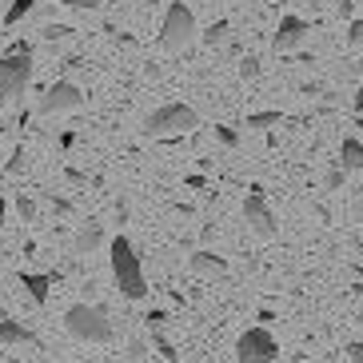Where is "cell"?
Here are the masks:
<instances>
[{"instance_id":"6da1fadb","label":"cell","mask_w":363,"mask_h":363,"mask_svg":"<svg viewBox=\"0 0 363 363\" xmlns=\"http://www.w3.org/2000/svg\"><path fill=\"white\" fill-rule=\"evenodd\" d=\"M108 252H112V279H116L120 296L124 299L148 296V279H144V267H140V256H136V247H132L128 235H116Z\"/></svg>"},{"instance_id":"7a4b0ae2","label":"cell","mask_w":363,"mask_h":363,"mask_svg":"<svg viewBox=\"0 0 363 363\" xmlns=\"http://www.w3.org/2000/svg\"><path fill=\"white\" fill-rule=\"evenodd\" d=\"M28 84H33V44L16 40L0 56V100H16Z\"/></svg>"},{"instance_id":"3957f363","label":"cell","mask_w":363,"mask_h":363,"mask_svg":"<svg viewBox=\"0 0 363 363\" xmlns=\"http://www.w3.org/2000/svg\"><path fill=\"white\" fill-rule=\"evenodd\" d=\"M65 328L80 343H108L112 340V320H108V311L100 303H72L65 311Z\"/></svg>"},{"instance_id":"277c9868","label":"cell","mask_w":363,"mask_h":363,"mask_svg":"<svg viewBox=\"0 0 363 363\" xmlns=\"http://www.w3.org/2000/svg\"><path fill=\"white\" fill-rule=\"evenodd\" d=\"M196 124H200L196 108H188V104H164V108H156V112L144 120V136H152V140L184 136V132H192Z\"/></svg>"},{"instance_id":"5b68a950","label":"cell","mask_w":363,"mask_h":363,"mask_svg":"<svg viewBox=\"0 0 363 363\" xmlns=\"http://www.w3.org/2000/svg\"><path fill=\"white\" fill-rule=\"evenodd\" d=\"M196 33H200V28H196L192 9H188L184 0H172L168 12H164V24H160V44L168 52H184V48L196 40Z\"/></svg>"},{"instance_id":"8992f818","label":"cell","mask_w":363,"mask_h":363,"mask_svg":"<svg viewBox=\"0 0 363 363\" xmlns=\"http://www.w3.org/2000/svg\"><path fill=\"white\" fill-rule=\"evenodd\" d=\"M235 359L240 363H276L279 359V343L276 335L259 323V328H247L240 340H235Z\"/></svg>"},{"instance_id":"52a82bcc","label":"cell","mask_w":363,"mask_h":363,"mask_svg":"<svg viewBox=\"0 0 363 363\" xmlns=\"http://www.w3.org/2000/svg\"><path fill=\"white\" fill-rule=\"evenodd\" d=\"M244 220H247V228H252L256 235H264V240H272V235L279 232V220H276V212H272V203H267V196H264L259 184L244 200Z\"/></svg>"},{"instance_id":"ba28073f","label":"cell","mask_w":363,"mask_h":363,"mask_svg":"<svg viewBox=\"0 0 363 363\" xmlns=\"http://www.w3.org/2000/svg\"><path fill=\"white\" fill-rule=\"evenodd\" d=\"M84 104V92L72 84V80H56L52 88H44V96H40V112L44 116H56V112H72V108Z\"/></svg>"},{"instance_id":"9c48e42d","label":"cell","mask_w":363,"mask_h":363,"mask_svg":"<svg viewBox=\"0 0 363 363\" xmlns=\"http://www.w3.org/2000/svg\"><path fill=\"white\" fill-rule=\"evenodd\" d=\"M308 33H311V24L303 21V16H279L272 48H276V52H291V48H299V44L308 40Z\"/></svg>"},{"instance_id":"30bf717a","label":"cell","mask_w":363,"mask_h":363,"mask_svg":"<svg viewBox=\"0 0 363 363\" xmlns=\"http://www.w3.org/2000/svg\"><path fill=\"white\" fill-rule=\"evenodd\" d=\"M0 343L12 347V343H21V347H40L33 328H24L21 320H12V315H0Z\"/></svg>"},{"instance_id":"8fae6325","label":"cell","mask_w":363,"mask_h":363,"mask_svg":"<svg viewBox=\"0 0 363 363\" xmlns=\"http://www.w3.org/2000/svg\"><path fill=\"white\" fill-rule=\"evenodd\" d=\"M188 264H192L196 276H208V279H224V276H228V259L216 256L212 247H200V252H196Z\"/></svg>"},{"instance_id":"7c38bea8","label":"cell","mask_w":363,"mask_h":363,"mask_svg":"<svg viewBox=\"0 0 363 363\" xmlns=\"http://www.w3.org/2000/svg\"><path fill=\"white\" fill-rule=\"evenodd\" d=\"M100 240H104V228H100L96 220H88V224L76 232V244H72L76 256H92V252L100 247Z\"/></svg>"},{"instance_id":"4fadbf2b","label":"cell","mask_w":363,"mask_h":363,"mask_svg":"<svg viewBox=\"0 0 363 363\" xmlns=\"http://www.w3.org/2000/svg\"><path fill=\"white\" fill-rule=\"evenodd\" d=\"M21 288L33 296V303H48V288H52V276H36V272H24L21 276Z\"/></svg>"},{"instance_id":"5bb4252c","label":"cell","mask_w":363,"mask_h":363,"mask_svg":"<svg viewBox=\"0 0 363 363\" xmlns=\"http://www.w3.org/2000/svg\"><path fill=\"white\" fill-rule=\"evenodd\" d=\"M340 164L347 172H363V140H355V136H347L340 144Z\"/></svg>"},{"instance_id":"9a60e30c","label":"cell","mask_w":363,"mask_h":363,"mask_svg":"<svg viewBox=\"0 0 363 363\" xmlns=\"http://www.w3.org/2000/svg\"><path fill=\"white\" fill-rule=\"evenodd\" d=\"M279 120H284V112H279V108H272V112H252V116H247V128H276Z\"/></svg>"},{"instance_id":"2e32d148","label":"cell","mask_w":363,"mask_h":363,"mask_svg":"<svg viewBox=\"0 0 363 363\" xmlns=\"http://www.w3.org/2000/svg\"><path fill=\"white\" fill-rule=\"evenodd\" d=\"M33 9H36V0H12L9 12H4V24H21Z\"/></svg>"},{"instance_id":"e0dca14e","label":"cell","mask_w":363,"mask_h":363,"mask_svg":"<svg viewBox=\"0 0 363 363\" xmlns=\"http://www.w3.org/2000/svg\"><path fill=\"white\" fill-rule=\"evenodd\" d=\"M228 28H232L228 21L208 24V33H203V44H208V48H216V44H224V40H228Z\"/></svg>"},{"instance_id":"ac0fdd59","label":"cell","mask_w":363,"mask_h":363,"mask_svg":"<svg viewBox=\"0 0 363 363\" xmlns=\"http://www.w3.org/2000/svg\"><path fill=\"white\" fill-rule=\"evenodd\" d=\"M16 212H21V220H24V224H33V220H36V200H33V196H16Z\"/></svg>"},{"instance_id":"d6986e66","label":"cell","mask_w":363,"mask_h":363,"mask_svg":"<svg viewBox=\"0 0 363 363\" xmlns=\"http://www.w3.org/2000/svg\"><path fill=\"white\" fill-rule=\"evenodd\" d=\"M216 136H220L224 148H240V132H235L232 124H216Z\"/></svg>"},{"instance_id":"ffe728a7","label":"cell","mask_w":363,"mask_h":363,"mask_svg":"<svg viewBox=\"0 0 363 363\" xmlns=\"http://www.w3.org/2000/svg\"><path fill=\"white\" fill-rule=\"evenodd\" d=\"M152 343H156V352H160V355H164V359H168V363H180V355H176V347H172V343L164 340L160 331H152Z\"/></svg>"},{"instance_id":"44dd1931","label":"cell","mask_w":363,"mask_h":363,"mask_svg":"<svg viewBox=\"0 0 363 363\" xmlns=\"http://www.w3.org/2000/svg\"><path fill=\"white\" fill-rule=\"evenodd\" d=\"M259 72H264L259 56H244V60H240V76H244V80H256Z\"/></svg>"},{"instance_id":"7402d4cb","label":"cell","mask_w":363,"mask_h":363,"mask_svg":"<svg viewBox=\"0 0 363 363\" xmlns=\"http://www.w3.org/2000/svg\"><path fill=\"white\" fill-rule=\"evenodd\" d=\"M347 44H352V48H363V21L347 24Z\"/></svg>"},{"instance_id":"603a6c76","label":"cell","mask_w":363,"mask_h":363,"mask_svg":"<svg viewBox=\"0 0 363 363\" xmlns=\"http://www.w3.org/2000/svg\"><path fill=\"white\" fill-rule=\"evenodd\" d=\"M343 176H347V168H343V164H335V168L328 172V188H331V192H335V188L343 184Z\"/></svg>"},{"instance_id":"cb8c5ba5","label":"cell","mask_w":363,"mask_h":363,"mask_svg":"<svg viewBox=\"0 0 363 363\" xmlns=\"http://www.w3.org/2000/svg\"><path fill=\"white\" fill-rule=\"evenodd\" d=\"M56 4H68V9H84V12L100 9V0H56Z\"/></svg>"},{"instance_id":"d4e9b609","label":"cell","mask_w":363,"mask_h":363,"mask_svg":"<svg viewBox=\"0 0 363 363\" xmlns=\"http://www.w3.org/2000/svg\"><path fill=\"white\" fill-rule=\"evenodd\" d=\"M164 320H168L164 311H148V328H152V331H160V328H164Z\"/></svg>"},{"instance_id":"484cf974","label":"cell","mask_w":363,"mask_h":363,"mask_svg":"<svg viewBox=\"0 0 363 363\" xmlns=\"http://www.w3.org/2000/svg\"><path fill=\"white\" fill-rule=\"evenodd\" d=\"M24 168V148H16L12 152V160H9V172H21Z\"/></svg>"},{"instance_id":"4316f807","label":"cell","mask_w":363,"mask_h":363,"mask_svg":"<svg viewBox=\"0 0 363 363\" xmlns=\"http://www.w3.org/2000/svg\"><path fill=\"white\" fill-rule=\"evenodd\" d=\"M52 208H56L60 216H72V203H68V200H52Z\"/></svg>"},{"instance_id":"83f0119b","label":"cell","mask_w":363,"mask_h":363,"mask_svg":"<svg viewBox=\"0 0 363 363\" xmlns=\"http://www.w3.org/2000/svg\"><path fill=\"white\" fill-rule=\"evenodd\" d=\"M347 355H352L355 363H363V343H352V347H347Z\"/></svg>"},{"instance_id":"f1b7e54d","label":"cell","mask_w":363,"mask_h":363,"mask_svg":"<svg viewBox=\"0 0 363 363\" xmlns=\"http://www.w3.org/2000/svg\"><path fill=\"white\" fill-rule=\"evenodd\" d=\"M335 9H340V16H352V0H340Z\"/></svg>"},{"instance_id":"f546056e","label":"cell","mask_w":363,"mask_h":363,"mask_svg":"<svg viewBox=\"0 0 363 363\" xmlns=\"http://www.w3.org/2000/svg\"><path fill=\"white\" fill-rule=\"evenodd\" d=\"M352 108H355V112H363V84H359V92H355V100H352Z\"/></svg>"},{"instance_id":"4dcf8cb0","label":"cell","mask_w":363,"mask_h":363,"mask_svg":"<svg viewBox=\"0 0 363 363\" xmlns=\"http://www.w3.org/2000/svg\"><path fill=\"white\" fill-rule=\"evenodd\" d=\"M4 212H9V203L0 200V228H4Z\"/></svg>"},{"instance_id":"1f68e13d","label":"cell","mask_w":363,"mask_h":363,"mask_svg":"<svg viewBox=\"0 0 363 363\" xmlns=\"http://www.w3.org/2000/svg\"><path fill=\"white\" fill-rule=\"evenodd\" d=\"M355 216H359V220H363V200H359V208H355Z\"/></svg>"},{"instance_id":"d6a6232c","label":"cell","mask_w":363,"mask_h":363,"mask_svg":"<svg viewBox=\"0 0 363 363\" xmlns=\"http://www.w3.org/2000/svg\"><path fill=\"white\" fill-rule=\"evenodd\" d=\"M359 323H363V308H359Z\"/></svg>"}]
</instances>
